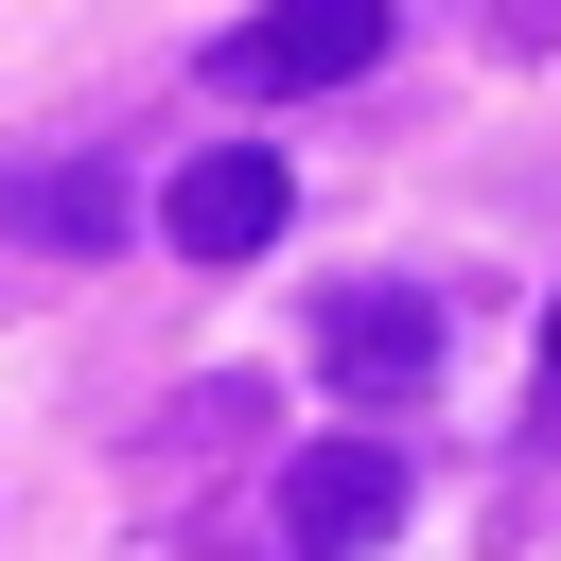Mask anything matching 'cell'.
Masks as SVG:
<instances>
[{
	"instance_id": "3957f363",
	"label": "cell",
	"mask_w": 561,
	"mask_h": 561,
	"mask_svg": "<svg viewBox=\"0 0 561 561\" xmlns=\"http://www.w3.org/2000/svg\"><path fill=\"white\" fill-rule=\"evenodd\" d=\"M386 53V0H263L228 53H210V88H245V105H298V88H351Z\"/></svg>"
},
{
	"instance_id": "7a4b0ae2",
	"label": "cell",
	"mask_w": 561,
	"mask_h": 561,
	"mask_svg": "<svg viewBox=\"0 0 561 561\" xmlns=\"http://www.w3.org/2000/svg\"><path fill=\"white\" fill-rule=\"evenodd\" d=\"M403 526V438H316L280 456V561H368Z\"/></svg>"
},
{
	"instance_id": "8992f818",
	"label": "cell",
	"mask_w": 561,
	"mask_h": 561,
	"mask_svg": "<svg viewBox=\"0 0 561 561\" xmlns=\"http://www.w3.org/2000/svg\"><path fill=\"white\" fill-rule=\"evenodd\" d=\"M543 403H561V298H543Z\"/></svg>"
},
{
	"instance_id": "5b68a950",
	"label": "cell",
	"mask_w": 561,
	"mask_h": 561,
	"mask_svg": "<svg viewBox=\"0 0 561 561\" xmlns=\"http://www.w3.org/2000/svg\"><path fill=\"white\" fill-rule=\"evenodd\" d=\"M0 228H35L53 263H105L123 245V175L105 158H0Z\"/></svg>"
},
{
	"instance_id": "277c9868",
	"label": "cell",
	"mask_w": 561,
	"mask_h": 561,
	"mask_svg": "<svg viewBox=\"0 0 561 561\" xmlns=\"http://www.w3.org/2000/svg\"><path fill=\"white\" fill-rule=\"evenodd\" d=\"M280 210H298V193H280V158H263V140H210V158L158 193L175 263H263V245H280Z\"/></svg>"
},
{
	"instance_id": "6da1fadb",
	"label": "cell",
	"mask_w": 561,
	"mask_h": 561,
	"mask_svg": "<svg viewBox=\"0 0 561 561\" xmlns=\"http://www.w3.org/2000/svg\"><path fill=\"white\" fill-rule=\"evenodd\" d=\"M316 368H333V403H421L438 386V298L421 280H333L316 298Z\"/></svg>"
}]
</instances>
